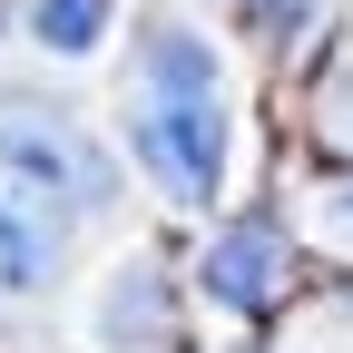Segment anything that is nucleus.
I'll return each mask as SVG.
<instances>
[{"mask_svg":"<svg viewBox=\"0 0 353 353\" xmlns=\"http://www.w3.org/2000/svg\"><path fill=\"white\" fill-rule=\"evenodd\" d=\"M334 236H343V245H353V187H343V196H334Z\"/></svg>","mask_w":353,"mask_h":353,"instance_id":"obj_9","label":"nucleus"},{"mask_svg":"<svg viewBox=\"0 0 353 353\" xmlns=\"http://www.w3.org/2000/svg\"><path fill=\"white\" fill-rule=\"evenodd\" d=\"M206 294L226 304V314H265V304L285 294V236L265 226V216L226 226V236L206 245Z\"/></svg>","mask_w":353,"mask_h":353,"instance_id":"obj_3","label":"nucleus"},{"mask_svg":"<svg viewBox=\"0 0 353 353\" xmlns=\"http://www.w3.org/2000/svg\"><path fill=\"white\" fill-rule=\"evenodd\" d=\"M138 79H148V99H216V50L196 30H148L138 39Z\"/></svg>","mask_w":353,"mask_h":353,"instance_id":"obj_6","label":"nucleus"},{"mask_svg":"<svg viewBox=\"0 0 353 353\" xmlns=\"http://www.w3.org/2000/svg\"><path fill=\"white\" fill-rule=\"evenodd\" d=\"M99 334L118 343V353H157L167 334H176V304H167V275L138 255V265H118V285H108V304H99Z\"/></svg>","mask_w":353,"mask_h":353,"instance_id":"obj_5","label":"nucleus"},{"mask_svg":"<svg viewBox=\"0 0 353 353\" xmlns=\"http://www.w3.org/2000/svg\"><path fill=\"white\" fill-rule=\"evenodd\" d=\"M59 275V216L20 196V176H0V294H30Z\"/></svg>","mask_w":353,"mask_h":353,"instance_id":"obj_4","label":"nucleus"},{"mask_svg":"<svg viewBox=\"0 0 353 353\" xmlns=\"http://www.w3.org/2000/svg\"><path fill=\"white\" fill-rule=\"evenodd\" d=\"M30 20H39V39H50V50H69V59H79V50H99V30H108V0H39Z\"/></svg>","mask_w":353,"mask_h":353,"instance_id":"obj_7","label":"nucleus"},{"mask_svg":"<svg viewBox=\"0 0 353 353\" xmlns=\"http://www.w3.org/2000/svg\"><path fill=\"white\" fill-rule=\"evenodd\" d=\"M255 20L265 30H294V0H255Z\"/></svg>","mask_w":353,"mask_h":353,"instance_id":"obj_8","label":"nucleus"},{"mask_svg":"<svg viewBox=\"0 0 353 353\" xmlns=\"http://www.w3.org/2000/svg\"><path fill=\"white\" fill-rule=\"evenodd\" d=\"M0 167L20 176V187H50L59 206L99 216L118 196V167L99 138H79V128L50 108V99H20V88H0Z\"/></svg>","mask_w":353,"mask_h":353,"instance_id":"obj_1","label":"nucleus"},{"mask_svg":"<svg viewBox=\"0 0 353 353\" xmlns=\"http://www.w3.org/2000/svg\"><path fill=\"white\" fill-rule=\"evenodd\" d=\"M138 157L176 206L216 196V176H226V118H216V99H148L138 108Z\"/></svg>","mask_w":353,"mask_h":353,"instance_id":"obj_2","label":"nucleus"}]
</instances>
